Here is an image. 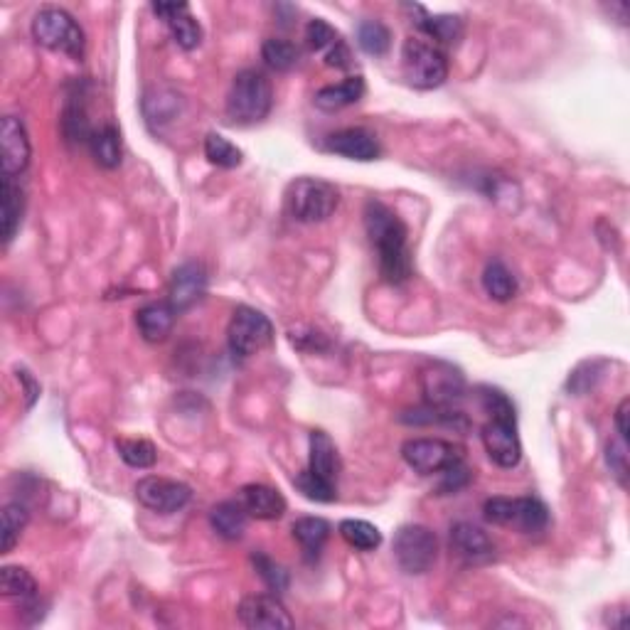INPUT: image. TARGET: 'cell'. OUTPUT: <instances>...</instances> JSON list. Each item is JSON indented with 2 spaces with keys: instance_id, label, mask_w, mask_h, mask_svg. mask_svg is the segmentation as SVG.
<instances>
[{
  "instance_id": "6da1fadb",
  "label": "cell",
  "mask_w": 630,
  "mask_h": 630,
  "mask_svg": "<svg viewBox=\"0 0 630 630\" xmlns=\"http://www.w3.org/2000/svg\"><path fill=\"white\" fill-rule=\"evenodd\" d=\"M365 229L372 247L377 249L379 274L387 284L399 286L411 276V254H409V232L407 224L399 220L394 210L384 202L370 200L365 205Z\"/></svg>"
},
{
  "instance_id": "7a4b0ae2",
  "label": "cell",
  "mask_w": 630,
  "mask_h": 630,
  "mask_svg": "<svg viewBox=\"0 0 630 630\" xmlns=\"http://www.w3.org/2000/svg\"><path fill=\"white\" fill-rule=\"evenodd\" d=\"M480 404L488 414V424L483 426L485 453L490 461L500 468H515L522 461V443L517 434V416L510 399L500 389L483 387L480 389Z\"/></svg>"
},
{
  "instance_id": "3957f363",
  "label": "cell",
  "mask_w": 630,
  "mask_h": 630,
  "mask_svg": "<svg viewBox=\"0 0 630 630\" xmlns=\"http://www.w3.org/2000/svg\"><path fill=\"white\" fill-rule=\"evenodd\" d=\"M274 106L271 82L256 69H242L232 79L227 94V119L237 126H254L269 116Z\"/></svg>"
},
{
  "instance_id": "277c9868",
  "label": "cell",
  "mask_w": 630,
  "mask_h": 630,
  "mask_svg": "<svg viewBox=\"0 0 630 630\" xmlns=\"http://www.w3.org/2000/svg\"><path fill=\"white\" fill-rule=\"evenodd\" d=\"M32 37H35L37 45L47 47L52 52H62V55L72 57L77 62L82 60L84 47H87L84 30L62 8H42L32 18Z\"/></svg>"
},
{
  "instance_id": "5b68a950",
  "label": "cell",
  "mask_w": 630,
  "mask_h": 630,
  "mask_svg": "<svg viewBox=\"0 0 630 630\" xmlns=\"http://www.w3.org/2000/svg\"><path fill=\"white\" fill-rule=\"evenodd\" d=\"M340 195L335 185L318 178H298L286 190V210L296 222H325L338 210Z\"/></svg>"
},
{
  "instance_id": "8992f818",
  "label": "cell",
  "mask_w": 630,
  "mask_h": 630,
  "mask_svg": "<svg viewBox=\"0 0 630 630\" xmlns=\"http://www.w3.org/2000/svg\"><path fill=\"white\" fill-rule=\"evenodd\" d=\"M404 77L416 89H436L446 82L448 60L439 45L409 37L402 47Z\"/></svg>"
},
{
  "instance_id": "52a82bcc",
  "label": "cell",
  "mask_w": 630,
  "mask_h": 630,
  "mask_svg": "<svg viewBox=\"0 0 630 630\" xmlns=\"http://www.w3.org/2000/svg\"><path fill=\"white\" fill-rule=\"evenodd\" d=\"M271 340H274V325L264 313L249 306H239L232 313L227 328V343L237 360L259 355L264 347L271 345Z\"/></svg>"
},
{
  "instance_id": "ba28073f",
  "label": "cell",
  "mask_w": 630,
  "mask_h": 630,
  "mask_svg": "<svg viewBox=\"0 0 630 630\" xmlns=\"http://www.w3.org/2000/svg\"><path fill=\"white\" fill-rule=\"evenodd\" d=\"M394 559L409 576L426 574L439 557V539L424 525H404L394 535Z\"/></svg>"
},
{
  "instance_id": "9c48e42d",
  "label": "cell",
  "mask_w": 630,
  "mask_h": 630,
  "mask_svg": "<svg viewBox=\"0 0 630 630\" xmlns=\"http://www.w3.org/2000/svg\"><path fill=\"white\" fill-rule=\"evenodd\" d=\"M485 520L500 527H515V530L537 535L547 527V507L537 498H490L483 507Z\"/></svg>"
},
{
  "instance_id": "30bf717a",
  "label": "cell",
  "mask_w": 630,
  "mask_h": 630,
  "mask_svg": "<svg viewBox=\"0 0 630 630\" xmlns=\"http://www.w3.org/2000/svg\"><path fill=\"white\" fill-rule=\"evenodd\" d=\"M404 463L419 475L443 473L463 461V451L443 439H411L402 446Z\"/></svg>"
},
{
  "instance_id": "8fae6325",
  "label": "cell",
  "mask_w": 630,
  "mask_h": 630,
  "mask_svg": "<svg viewBox=\"0 0 630 630\" xmlns=\"http://www.w3.org/2000/svg\"><path fill=\"white\" fill-rule=\"evenodd\" d=\"M419 387L431 407L448 409L466 394V377L448 362H429L419 375Z\"/></svg>"
},
{
  "instance_id": "7c38bea8",
  "label": "cell",
  "mask_w": 630,
  "mask_h": 630,
  "mask_svg": "<svg viewBox=\"0 0 630 630\" xmlns=\"http://www.w3.org/2000/svg\"><path fill=\"white\" fill-rule=\"evenodd\" d=\"M136 498L148 510L160 512V515H173V512H180L190 503L192 490L190 485L180 483V480L146 475V478L136 483Z\"/></svg>"
},
{
  "instance_id": "4fadbf2b",
  "label": "cell",
  "mask_w": 630,
  "mask_h": 630,
  "mask_svg": "<svg viewBox=\"0 0 630 630\" xmlns=\"http://www.w3.org/2000/svg\"><path fill=\"white\" fill-rule=\"evenodd\" d=\"M237 618L249 630H288L293 628L291 613L276 594H254L242 599Z\"/></svg>"
},
{
  "instance_id": "5bb4252c",
  "label": "cell",
  "mask_w": 630,
  "mask_h": 630,
  "mask_svg": "<svg viewBox=\"0 0 630 630\" xmlns=\"http://www.w3.org/2000/svg\"><path fill=\"white\" fill-rule=\"evenodd\" d=\"M207 281H210L207 279V269L200 261H188V264L178 266L173 276H170L168 303L178 313L190 311L192 306H197L205 298Z\"/></svg>"
},
{
  "instance_id": "9a60e30c",
  "label": "cell",
  "mask_w": 630,
  "mask_h": 630,
  "mask_svg": "<svg viewBox=\"0 0 630 630\" xmlns=\"http://www.w3.org/2000/svg\"><path fill=\"white\" fill-rule=\"evenodd\" d=\"M0 148H3V175L18 178L28 170L32 148L23 121L15 116H5L0 121Z\"/></svg>"
},
{
  "instance_id": "2e32d148",
  "label": "cell",
  "mask_w": 630,
  "mask_h": 630,
  "mask_svg": "<svg viewBox=\"0 0 630 630\" xmlns=\"http://www.w3.org/2000/svg\"><path fill=\"white\" fill-rule=\"evenodd\" d=\"M153 13L163 18L168 25L170 35H173L175 45L183 50H197L202 42V28L197 23L195 15L190 13L188 3H153Z\"/></svg>"
},
{
  "instance_id": "e0dca14e",
  "label": "cell",
  "mask_w": 630,
  "mask_h": 630,
  "mask_svg": "<svg viewBox=\"0 0 630 630\" xmlns=\"http://www.w3.org/2000/svg\"><path fill=\"white\" fill-rule=\"evenodd\" d=\"M451 547L466 564H488L495 557L493 539L485 535L473 522H458L451 530Z\"/></svg>"
},
{
  "instance_id": "ac0fdd59",
  "label": "cell",
  "mask_w": 630,
  "mask_h": 630,
  "mask_svg": "<svg viewBox=\"0 0 630 630\" xmlns=\"http://www.w3.org/2000/svg\"><path fill=\"white\" fill-rule=\"evenodd\" d=\"M325 148L330 153H335V156L362 160V163L377 160L379 153H382L379 151L377 138L370 131H365V128H345V131L333 133V136H328Z\"/></svg>"
},
{
  "instance_id": "d6986e66",
  "label": "cell",
  "mask_w": 630,
  "mask_h": 630,
  "mask_svg": "<svg viewBox=\"0 0 630 630\" xmlns=\"http://www.w3.org/2000/svg\"><path fill=\"white\" fill-rule=\"evenodd\" d=\"M239 503L254 520H279L286 512V498L264 483H249L239 490Z\"/></svg>"
},
{
  "instance_id": "ffe728a7",
  "label": "cell",
  "mask_w": 630,
  "mask_h": 630,
  "mask_svg": "<svg viewBox=\"0 0 630 630\" xmlns=\"http://www.w3.org/2000/svg\"><path fill=\"white\" fill-rule=\"evenodd\" d=\"M25 212V190L18 178L3 175V185H0V234H3V244H10L18 234L20 222H23Z\"/></svg>"
},
{
  "instance_id": "44dd1931",
  "label": "cell",
  "mask_w": 630,
  "mask_h": 630,
  "mask_svg": "<svg viewBox=\"0 0 630 630\" xmlns=\"http://www.w3.org/2000/svg\"><path fill=\"white\" fill-rule=\"evenodd\" d=\"M175 318H178V311L168 301L148 303V306H143L136 313V325L141 330L143 340H148V343H163L170 335V330H173Z\"/></svg>"
},
{
  "instance_id": "7402d4cb",
  "label": "cell",
  "mask_w": 630,
  "mask_h": 630,
  "mask_svg": "<svg viewBox=\"0 0 630 630\" xmlns=\"http://www.w3.org/2000/svg\"><path fill=\"white\" fill-rule=\"evenodd\" d=\"M308 451H311V456H308V471L335 485L340 471V458L333 439L325 431H313L311 448Z\"/></svg>"
},
{
  "instance_id": "603a6c76",
  "label": "cell",
  "mask_w": 630,
  "mask_h": 630,
  "mask_svg": "<svg viewBox=\"0 0 630 630\" xmlns=\"http://www.w3.org/2000/svg\"><path fill=\"white\" fill-rule=\"evenodd\" d=\"M210 525L222 539L237 542V539H242L244 532H247L249 512L244 510V505L239 503V500H224V503L212 507Z\"/></svg>"
},
{
  "instance_id": "cb8c5ba5",
  "label": "cell",
  "mask_w": 630,
  "mask_h": 630,
  "mask_svg": "<svg viewBox=\"0 0 630 630\" xmlns=\"http://www.w3.org/2000/svg\"><path fill=\"white\" fill-rule=\"evenodd\" d=\"M365 96V79L362 77H345L343 82L328 84L315 94V106L323 111H340L345 106L357 104Z\"/></svg>"
},
{
  "instance_id": "d4e9b609",
  "label": "cell",
  "mask_w": 630,
  "mask_h": 630,
  "mask_svg": "<svg viewBox=\"0 0 630 630\" xmlns=\"http://www.w3.org/2000/svg\"><path fill=\"white\" fill-rule=\"evenodd\" d=\"M89 151L96 163L106 170L119 168L121 163V133L114 124H104L99 128H94L92 138H89Z\"/></svg>"
},
{
  "instance_id": "484cf974",
  "label": "cell",
  "mask_w": 630,
  "mask_h": 630,
  "mask_svg": "<svg viewBox=\"0 0 630 630\" xmlns=\"http://www.w3.org/2000/svg\"><path fill=\"white\" fill-rule=\"evenodd\" d=\"M291 532L293 539L301 544L303 554H306L308 559H318L330 537V525L323 517H301V520L293 522Z\"/></svg>"
},
{
  "instance_id": "4316f807",
  "label": "cell",
  "mask_w": 630,
  "mask_h": 630,
  "mask_svg": "<svg viewBox=\"0 0 630 630\" xmlns=\"http://www.w3.org/2000/svg\"><path fill=\"white\" fill-rule=\"evenodd\" d=\"M37 581L28 569L23 567H3L0 569V594L5 599H20L23 603L37 601Z\"/></svg>"
},
{
  "instance_id": "83f0119b",
  "label": "cell",
  "mask_w": 630,
  "mask_h": 630,
  "mask_svg": "<svg viewBox=\"0 0 630 630\" xmlns=\"http://www.w3.org/2000/svg\"><path fill=\"white\" fill-rule=\"evenodd\" d=\"M62 133L69 143H89V138H92L94 128L89 124L82 96H69L62 114Z\"/></svg>"
},
{
  "instance_id": "f1b7e54d",
  "label": "cell",
  "mask_w": 630,
  "mask_h": 630,
  "mask_svg": "<svg viewBox=\"0 0 630 630\" xmlns=\"http://www.w3.org/2000/svg\"><path fill=\"white\" fill-rule=\"evenodd\" d=\"M483 288L493 301L507 303L517 296V281L503 261H490L483 271Z\"/></svg>"
},
{
  "instance_id": "f546056e",
  "label": "cell",
  "mask_w": 630,
  "mask_h": 630,
  "mask_svg": "<svg viewBox=\"0 0 630 630\" xmlns=\"http://www.w3.org/2000/svg\"><path fill=\"white\" fill-rule=\"evenodd\" d=\"M28 520L30 510L23 503H8L3 507V515H0V549H3V554L13 552L20 535L28 527Z\"/></svg>"
},
{
  "instance_id": "4dcf8cb0",
  "label": "cell",
  "mask_w": 630,
  "mask_h": 630,
  "mask_svg": "<svg viewBox=\"0 0 630 630\" xmlns=\"http://www.w3.org/2000/svg\"><path fill=\"white\" fill-rule=\"evenodd\" d=\"M416 28L424 35H429L431 40H436L439 45H456L463 35V20L456 15H426L421 20H416Z\"/></svg>"
},
{
  "instance_id": "1f68e13d",
  "label": "cell",
  "mask_w": 630,
  "mask_h": 630,
  "mask_svg": "<svg viewBox=\"0 0 630 630\" xmlns=\"http://www.w3.org/2000/svg\"><path fill=\"white\" fill-rule=\"evenodd\" d=\"M338 532L350 547L360 549V552H375L379 544H382V532L372 522L365 520H343Z\"/></svg>"
},
{
  "instance_id": "d6a6232c",
  "label": "cell",
  "mask_w": 630,
  "mask_h": 630,
  "mask_svg": "<svg viewBox=\"0 0 630 630\" xmlns=\"http://www.w3.org/2000/svg\"><path fill=\"white\" fill-rule=\"evenodd\" d=\"M261 57H264V62L269 64L271 69H276V72H291L298 64L301 52H298V47L293 45L291 40L269 37V40L261 45Z\"/></svg>"
},
{
  "instance_id": "836d02e7",
  "label": "cell",
  "mask_w": 630,
  "mask_h": 630,
  "mask_svg": "<svg viewBox=\"0 0 630 630\" xmlns=\"http://www.w3.org/2000/svg\"><path fill=\"white\" fill-rule=\"evenodd\" d=\"M357 45H360L367 55L382 57L387 55L389 47H392V32H389L387 25L379 23V20H365V23H360V28H357Z\"/></svg>"
},
{
  "instance_id": "e575fe53",
  "label": "cell",
  "mask_w": 630,
  "mask_h": 630,
  "mask_svg": "<svg viewBox=\"0 0 630 630\" xmlns=\"http://www.w3.org/2000/svg\"><path fill=\"white\" fill-rule=\"evenodd\" d=\"M116 451L131 468H151L158 461V448L148 439H116Z\"/></svg>"
},
{
  "instance_id": "d590c367",
  "label": "cell",
  "mask_w": 630,
  "mask_h": 630,
  "mask_svg": "<svg viewBox=\"0 0 630 630\" xmlns=\"http://www.w3.org/2000/svg\"><path fill=\"white\" fill-rule=\"evenodd\" d=\"M205 158L217 168H237V165H242V151L229 138L220 136V133H210L205 138Z\"/></svg>"
},
{
  "instance_id": "8d00e7d4",
  "label": "cell",
  "mask_w": 630,
  "mask_h": 630,
  "mask_svg": "<svg viewBox=\"0 0 630 630\" xmlns=\"http://www.w3.org/2000/svg\"><path fill=\"white\" fill-rule=\"evenodd\" d=\"M252 562L261 579H264V584L269 586L274 594H281V591L288 589V571L281 567V564H276L274 559L266 557L264 552L252 554Z\"/></svg>"
},
{
  "instance_id": "74e56055",
  "label": "cell",
  "mask_w": 630,
  "mask_h": 630,
  "mask_svg": "<svg viewBox=\"0 0 630 630\" xmlns=\"http://www.w3.org/2000/svg\"><path fill=\"white\" fill-rule=\"evenodd\" d=\"M296 488L313 503H333L335 500V485L313 475L308 468L296 478Z\"/></svg>"
},
{
  "instance_id": "f35d334b",
  "label": "cell",
  "mask_w": 630,
  "mask_h": 630,
  "mask_svg": "<svg viewBox=\"0 0 630 630\" xmlns=\"http://www.w3.org/2000/svg\"><path fill=\"white\" fill-rule=\"evenodd\" d=\"M340 40H343V37L338 35V30H335L330 23H325V20L315 18L308 23L306 42L313 52H328L330 47L338 45Z\"/></svg>"
},
{
  "instance_id": "ab89813d",
  "label": "cell",
  "mask_w": 630,
  "mask_h": 630,
  "mask_svg": "<svg viewBox=\"0 0 630 630\" xmlns=\"http://www.w3.org/2000/svg\"><path fill=\"white\" fill-rule=\"evenodd\" d=\"M606 463L611 475L623 490L628 488V443L623 439H611L606 446Z\"/></svg>"
},
{
  "instance_id": "60d3db41",
  "label": "cell",
  "mask_w": 630,
  "mask_h": 630,
  "mask_svg": "<svg viewBox=\"0 0 630 630\" xmlns=\"http://www.w3.org/2000/svg\"><path fill=\"white\" fill-rule=\"evenodd\" d=\"M441 475H443V480H441V485H439V493H443V495H446V493H458V490L466 488L468 480H471V471H468V468L463 466V461L456 463V466L446 468V471H443Z\"/></svg>"
},
{
  "instance_id": "b9f144b4",
  "label": "cell",
  "mask_w": 630,
  "mask_h": 630,
  "mask_svg": "<svg viewBox=\"0 0 630 630\" xmlns=\"http://www.w3.org/2000/svg\"><path fill=\"white\" fill-rule=\"evenodd\" d=\"M350 60L352 57H350V50H347L345 40H340L338 45H333L328 52H325V64H328V67L347 69L350 67Z\"/></svg>"
},
{
  "instance_id": "7bdbcfd3",
  "label": "cell",
  "mask_w": 630,
  "mask_h": 630,
  "mask_svg": "<svg viewBox=\"0 0 630 630\" xmlns=\"http://www.w3.org/2000/svg\"><path fill=\"white\" fill-rule=\"evenodd\" d=\"M628 416H630V399L626 397L616 409V431H618V439L630 441V426H628Z\"/></svg>"
},
{
  "instance_id": "ee69618b",
  "label": "cell",
  "mask_w": 630,
  "mask_h": 630,
  "mask_svg": "<svg viewBox=\"0 0 630 630\" xmlns=\"http://www.w3.org/2000/svg\"><path fill=\"white\" fill-rule=\"evenodd\" d=\"M18 379L20 384H23V392H25V404H28V409L32 407V404L37 402V397H40V384L32 379V375L28 370H18Z\"/></svg>"
}]
</instances>
